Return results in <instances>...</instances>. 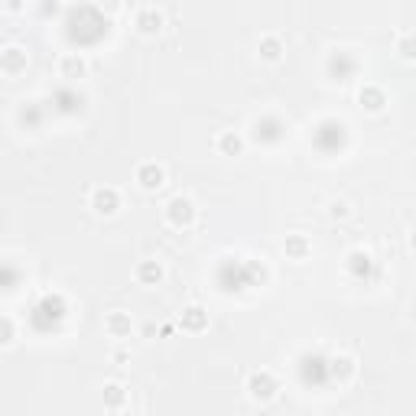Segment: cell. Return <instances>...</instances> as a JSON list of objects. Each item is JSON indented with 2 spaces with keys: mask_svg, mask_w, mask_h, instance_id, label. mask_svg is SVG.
I'll list each match as a JSON object with an SVG mask.
<instances>
[{
  "mask_svg": "<svg viewBox=\"0 0 416 416\" xmlns=\"http://www.w3.org/2000/svg\"><path fill=\"white\" fill-rule=\"evenodd\" d=\"M166 218H170L172 228H189V224L196 221V205H192L185 196H176V198H170V205H166Z\"/></svg>",
  "mask_w": 416,
  "mask_h": 416,
  "instance_id": "obj_1",
  "label": "cell"
},
{
  "mask_svg": "<svg viewBox=\"0 0 416 416\" xmlns=\"http://www.w3.org/2000/svg\"><path fill=\"white\" fill-rule=\"evenodd\" d=\"M247 393H251L254 400H270V397L277 393V378L267 374V371H254V374L247 378Z\"/></svg>",
  "mask_w": 416,
  "mask_h": 416,
  "instance_id": "obj_2",
  "label": "cell"
},
{
  "mask_svg": "<svg viewBox=\"0 0 416 416\" xmlns=\"http://www.w3.org/2000/svg\"><path fill=\"white\" fill-rule=\"evenodd\" d=\"M137 183L143 185L147 192H157V189L166 185V172H163V166H157V163H140V166H137Z\"/></svg>",
  "mask_w": 416,
  "mask_h": 416,
  "instance_id": "obj_3",
  "label": "cell"
},
{
  "mask_svg": "<svg viewBox=\"0 0 416 416\" xmlns=\"http://www.w3.org/2000/svg\"><path fill=\"white\" fill-rule=\"evenodd\" d=\"M117 205H121V198H117V192H114V189H108V185H101V189H95V192H91V208H95L98 215H114V211H117Z\"/></svg>",
  "mask_w": 416,
  "mask_h": 416,
  "instance_id": "obj_4",
  "label": "cell"
},
{
  "mask_svg": "<svg viewBox=\"0 0 416 416\" xmlns=\"http://www.w3.org/2000/svg\"><path fill=\"white\" fill-rule=\"evenodd\" d=\"M163 13L159 10H153V7H147V10H140L137 13V30L143 33V36H157L159 30H163Z\"/></svg>",
  "mask_w": 416,
  "mask_h": 416,
  "instance_id": "obj_5",
  "label": "cell"
},
{
  "mask_svg": "<svg viewBox=\"0 0 416 416\" xmlns=\"http://www.w3.org/2000/svg\"><path fill=\"white\" fill-rule=\"evenodd\" d=\"M208 325V312L202 306H189L183 309V329L185 332H202Z\"/></svg>",
  "mask_w": 416,
  "mask_h": 416,
  "instance_id": "obj_6",
  "label": "cell"
},
{
  "mask_svg": "<svg viewBox=\"0 0 416 416\" xmlns=\"http://www.w3.org/2000/svg\"><path fill=\"white\" fill-rule=\"evenodd\" d=\"M0 65H3V72H7V75H16L20 69H26V52L16 49V46H7V49H3V59H0Z\"/></svg>",
  "mask_w": 416,
  "mask_h": 416,
  "instance_id": "obj_7",
  "label": "cell"
},
{
  "mask_svg": "<svg viewBox=\"0 0 416 416\" xmlns=\"http://www.w3.org/2000/svg\"><path fill=\"white\" fill-rule=\"evenodd\" d=\"M59 72H62V78H82V75H85V59L75 56V52H69V56L59 59Z\"/></svg>",
  "mask_w": 416,
  "mask_h": 416,
  "instance_id": "obj_8",
  "label": "cell"
},
{
  "mask_svg": "<svg viewBox=\"0 0 416 416\" xmlns=\"http://www.w3.org/2000/svg\"><path fill=\"white\" fill-rule=\"evenodd\" d=\"M137 280L147 283V286H157L163 280V267H159L157 260H140L137 264Z\"/></svg>",
  "mask_w": 416,
  "mask_h": 416,
  "instance_id": "obj_9",
  "label": "cell"
},
{
  "mask_svg": "<svg viewBox=\"0 0 416 416\" xmlns=\"http://www.w3.org/2000/svg\"><path fill=\"white\" fill-rule=\"evenodd\" d=\"M358 101H361V104H365L367 111H384V104H387V98H384V91H380L378 85L361 88V95H358Z\"/></svg>",
  "mask_w": 416,
  "mask_h": 416,
  "instance_id": "obj_10",
  "label": "cell"
},
{
  "mask_svg": "<svg viewBox=\"0 0 416 416\" xmlns=\"http://www.w3.org/2000/svg\"><path fill=\"white\" fill-rule=\"evenodd\" d=\"M104 329L114 335V338H124V335H130V316H124V312H111L104 319Z\"/></svg>",
  "mask_w": 416,
  "mask_h": 416,
  "instance_id": "obj_11",
  "label": "cell"
},
{
  "mask_svg": "<svg viewBox=\"0 0 416 416\" xmlns=\"http://www.w3.org/2000/svg\"><path fill=\"white\" fill-rule=\"evenodd\" d=\"M280 56H283V43H280V36H264V39H260V59L277 62Z\"/></svg>",
  "mask_w": 416,
  "mask_h": 416,
  "instance_id": "obj_12",
  "label": "cell"
},
{
  "mask_svg": "<svg viewBox=\"0 0 416 416\" xmlns=\"http://www.w3.org/2000/svg\"><path fill=\"white\" fill-rule=\"evenodd\" d=\"M309 251H312V247H309V241L303 238V234H290V238H286V254H290L293 260H303Z\"/></svg>",
  "mask_w": 416,
  "mask_h": 416,
  "instance_id": "obj_13",
  "label": "cell"
},
{
  "mask_svg": "<svg viewBox=\"0 0 416 416\" xmlns=\"http://www.w3.org/2000/svg\"><path fill=\"white\" fill-rule=\"evenodd\" d=\"M241 147H244V143H241V137L234 134V130H224V134L218 137V150L224 153V157H238Z\"/></svg>",
  "mask_w": 416,
  "mask_h": 416,
  "instance_id": "obj_14",
  "label": "cell"
},
{
  "mask_svg": "<svg viewBox=\"0 0 416 416\" xmlns=\"http://www.w3.org/2000/svg\"><path fill=\"white\" fill-rule=\"evenodd\" d=\"M104 404H108L111 410H117V406L124 404V384H117V380L104 384Z\"/></svg>",
  "mask_w": 416,
  "mask_h": 416,
  "instance_id": "obj_15",
  "label": "cell"
},
{
  "mask_svg": "<svg viewBox=\"0 0 416 416\" xmlns=\"http://www.w3.org/2000/svg\"><path fill=\"white\" fill-rule=\"evenodd\" d=\"M332 374H335V378H351V374H355V361H351V358L348 355H338V358H332Z\"/></svg>",
  "mask_w": 416,
  "mask_h": 416,
  "instance_id": "obj_16",
  "label": "cell"
},
{
  "mask_svg": "<svg viewBox=\"0 0 416 416\" xmlns=\"http://www.w3.org/2000/svg\"><path fill=\"white\" fill-rule=\"evenodd\" d=\"M397 52L404 59H416V33H404V36L397 39Z\"/></svg>",
  "mask_w": 416,
  "mask_h": 416,
  "instance_id": "obj_17",
  "label": "cell"
},
{
  "mask_svg": "<svg viewBox=\"0 0 416 416\" xmlns=\"http://www.w3.org/2000/svg\"><path fill=\"white\" fill-rule=\"evenodd\" d=\"M351 270H355V273H367V270H371V257H367V254H361V251H358V254H351Z\"/></svg>",
  "mask_w": 416,
  "mask_h": 416,
  "instance_id": "obj_18",
  "label": "cell"
},
{
  "mask_svg": "<svg viewBox=\"0 0 416 416\" xmlns=\"http://www.w3.org/2000/svg\"><path fill=\"white\" fill-rule=\"evenodd\" d=\"M0 342H3V345L13 342V322H10V319H0Z\"/></svg>",
  "mask_w": 416,
  "mask_h": 416,
  "instance_id": "obj_19",
  "label": "cell"
},
{
  "mask_svg": "<svg viewBox=\"0 0 416 416\" xmlns=\"http://www.w3.org/2000/svg\"><path fill=\"white\" fill-rule=\"evenodd\" d=\"M345 215H348V205L345 202H335L332 205V218H345Z\"/></svg>",
  "mask_w": 416,
  "mask_h": 416,
  "instance_id": "obj_20",
  "label": "cell"
},
{
  "mask_svg": "<svg viewBox=\"0 0 416 416\" xmlns=\"http://www.w3.org/2000/svg\"><path fill=\"white\" fill-rule=\"evenodd\" d=\"M7 10H20V0H7Z\"/></svg>",
  "mask_w": 416,
  "mask_h": 416,
  "instance_id": "obj_21",
  "label": "cell"
},
{
  "mask_svg": "<svg viewBox=\"0 0 416 416\" xmlns=\"http://www.w3.org/2000/svg\"><path fill=\"white\" fill-rule=\"evenodd\" d=\"M410 244H413V251H416V231H413V238H410Z\"/></svg>",
  "mask_w": 416,
  "mask_h": 416,
  "instance_id": "obj_22",
  "label": "cell"
},
{
  "mask_svg": "<svg viewBox=\"0 0 416 416\" xmlns=\"http://www.w3.org/2000/svg\"><path fill=\"white\" fill-rule=\"evenodd\" d=\"M43 3H56V0H43Z\"/></svg>",
  "mask_w": 416,
  "mask_h": 416,
  "instance_id": "obj_23",
  "label": "cell"
}]
</instances>
